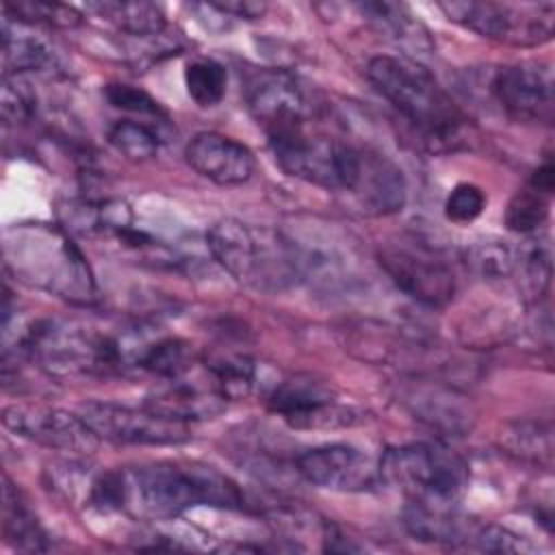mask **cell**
<instances>
[{"label":"cell","instance_id":"obj_36","mask_svg":"<svg viewBox=\"0 0 555 555\" xmlns=\"http://www.w3.org/2000/svg\"><path fill=\"white\" fill-rule=\"evenodd\" d=\"M210 9H215V11H219V13L245 17V20H256V17H262V15H264L267 4L234 0V2H210Z\"/></svg>","mask_w":555,"mask_h":555},{"label":"cell","instance_id":"obj_5","mask_svg":"<svg viewBox=\"0 0 555 555\" xmlns=\"http://www.w3.org/2000/svg\"><path fill=\"white\" fill-rule=\"evenodd\" d=\"M206 245L212 258L249 288L275 293L301 278L293 241L280 232L225 217L208 228Z\"/></svg>","mask_w":555,"mask_h":555},{"label":"cell","instance_id":"obj_27","mask_svg":"<svg viewBox=\"0 0 555 555\" xmlns=\"http://www.w3.org/2000/svg\"><path fill=\"white\" fill-rule=\"evenodd\" d=\"M228 74L225 67L212 59H199L186 65L184 69V85L191 100L202 106H215L225 95Z\"/></svg>","mask_w":555,"mask_h":555},{"label":"cell","instance_id":"obj_12","mask_svg":"<svg viewBox=\"0 0 555 555\" xmlns=\"http://www.w3.org/2000/svg\"><path fill=\"white\" fill-rule=\"evenodd\" d=\"M95 436L126 444H180L191 438L189 425L163 418L147 408H128L117 403L89 401L78 412Z\"/></svg>","mask_w":555,"mask_h":555},{"label":"cell","instance_id":"obj_22","mask_svg":"<svg viewBox=\"0 0 555 555\" xmlns=\"http://www.w3.org/2000/svg\"><path fill=\"white\" fill-rule=\"evenodd\" d=\"M210 388L225 401L245 399L256 382V362L238 351H212L204 358Z\"/></svg>","mask_w":555,"mask_h":555},{"label":"cell","instance_id":"obj_10","mask_svg":"<svg viewBox=\"0 0 555 555\" xmlns=\"http://www.w3.org/2000/svg\"><path fill=\"white\" fill-rule=\"evenodd\" d=\"M247 108L267 130V137L308 126L314 106L301 82L284 69H260L245 87Z\"/></svg>","mask_w":555,"mask_h":555},{"label":"cell","instance_id":"obj_17","mask_svg":"<svg viewBox=\"0 0 555 555\" xmlns=\"http://www.w3.org/2000/svg\"><path fill=\"white\" fill-rule=\"evenodd\" d=\"M362 210L373 215L399 212L405 204V180L401 169L384 154L364 150L358 182L351 191Z\"/></svg>","mask_w":555,"mask_h":555},{"label":"cell","instance_id":"obj_11","mask_svg":"<svg viewBox=\"0 0 555 555\" xmlns=\"http://www.w3.org/2000/svg\"><path fill=\"white\" fill-rule=\"evenodd\" d=\"M377 258L390 280L425 306H444L455 293V278L447 262L423 245L388 243Z\"/></svg>","mask_w":555,"mask_h":555},{"label":"cell","instance_id":"obj_8","mask_svg":"<svg viewBox=\"0 0 555 555\" xmlns=\"http://www.w3.org/2000/svg\"><path fill=\"white\" fill-rule=\"evenodd\" d=\"M444 15L499 43L507 46H542L551 41L555 30L553 2H440Z\"/></svg>","mask_w":555,"mask_h":555},{"label":"cell","instance_id":"obj_7","mask_svg":"<svg viewBox=\"0 0 555 555\" xmlns=\"http://www.w3.org/2000/svg\"><path fill=\"white\" fill-rule=\"evenodd\" d=\"M269 147L280 169L288 176L343 193L353 191L364 156L362 147L312 132L308 126L271 134Z\"/></svg>","mask_w":555,"mask_h":555},{"label":"cell","instance_id":"obj_35","mask_svg":"<svg viewBox=\"0 0 555 555\" xmlns=\"http://www.w3.org/2000/svg\"><path fill=\"white\" fill-rule=\"evenodd\" d=\"M470 544L475 548L488 551V553H531V551H535V546L529 544L522 535H516L514 531L496 527V525L475 527Z\"/></svg>","mask_w":555,"mask_h":555},{"label":"cell","instance_id":"obj_29","mask_svg":"<svg viewBox=\"0 0 555 555\" xmlns=\"http://www.w3.org/2000/svg\"><path fill=\"white\" fill-rule=\"evenodd\" d=\"M4 15H13L24 24H46L54 28H76L82 22V13L76 7L46 0L4 2Z\"/></svg>","mask_w":555,"mask_h":555},{"label":"cell","instance_id":"obj_30","mask_svg":"<svg viewBox=\"0 0 555 555\" xmlns=\"http://www.w3.org/2000/svg\"><path fill=\"white\" fill-rule=\"evenodd\" d=\"M410 401L414 414L427 421L431 427H440L444 423V427L451 431H460L468 425V410H460L457 399H453L449 392H416L410 397Z\"/></svg>","mask_w":555,"mask_h":555},{"label":"cell","instance_id":"obj_23","mask_svg":"<svg viewBox=\"0 0 555 555\" xmlns=\"http://www.w3.org/2000/svg\"><path fill=\"white\" fill-rule=\"evenodd\" d=\"M87 9L132 37H156L165 28V13L154 2H91Z\"/></svg>","mask_w":555,"mask_h":555},{"label":"cell","instance_id":"obj_20","mask_svg":"<svg viewBox=\"0 0 555 555\" xmlns=\"http://www.w3.org/2000/svg\"><path fill=\"white\" fill-rule=\"evenodd\" d=\"M2 535L4 542L17 551H48V535L39 525L35 512L24 501L22 492L4 477L2 488Z\"/></svg>","mask_w":555,"mask_h":555},{"label":"cell","instance_id":"obj_26","mask_svg":"<svg viewBox=\"0 0 555 555\" xmlns=\"http://www.w3.org/2000/svg\"><path fill=\"white\" fill-rule=\"evenodd\" d=\"M551 197H553L551 193H544L535 189L531 182H527L522 189L514 193V197L507 204V212H505L507 228L518 234L538 232L548 217Z\"/></svg>","mask_w":555,"mask_h":555},{"label":"cell","instance_id":"obj_9","mask_svg":"<svg viewBox=\"0 0 555 555\" xmlns=\"http://www.w3.org/2000/svg\"><path fill=\"white\" fill-rule=\"evenodd\" d=\"M2 423L26 440L69 455H91L100 442L80 414L61 408L13 403L2 410Z\"/></svg>","mask_w":555,"mask_h":555},{"label":"cell","instance_id":"obj_4","mask_svg":"<svg viewBox=\"0 0 555 555\" xmlns=\"http://www.w3.org/2000/svg\"><path fill=\"white\" fill-rule=\"evenodd\" d=\"M147 343L128 336H115L76 321H39L26 338V353L50 375H106L139 364Z\"/></svg>","mask_w":555,"mask_h":555},{"label":"cell","instance_id":"obj_34","mask_svg":"<svg viewBox=\"0 0 555 555\" xmlns=\"http://www.w3.org/2000/svg\"><path fill=\"white\" fill-rule=\"evenodd\" d=\"M104 98L108 100L111 106L121 108V111H130V113H139V115H152V117H163V108L160 104L143 89L132 87V85H124V82H111L104 87Z\"/></svg>","mask_w":555,"mask_h":555},{"label":"cell","instance_id":"obj_15","mask_svg":"<svg viewBox=\"0 0 555 555\" xmlns=\"http://www.w3.org/2000/svg\"><path fill=\"white\" fill-rule=\"evenodd\" d=\"M297 473L312 486L336 492H360L375 486L379 466L351 444H323L295 460Z\"/></svg>","mask_w":555,"mask_h":555},{"label":"cell","instance_id":"obj_18","mask_svg":"<svg viewBox=\"0 0 555 555\" xmlns=\"http://www.w3.org/2000/svg\"><path fill=\"white\" fill-rule=\"evenodd\" d=\"M143 408L150 412L178 421V423H189V421H206L215 418L225 410V399L215 392L210 386H193L184 384L178 379H171L169 386L152 392L145 397Z\"/></svg>","mask_w":555,"mask_h":555},{"label":"cell","instance_id":"obj_28","mask_svg":"<svg viewBox=\"0 0 555 555\" xmlns=\"http://www.w3.org/2000/svg\"><path fill=\"white\" fill-rule=\"evenodd\" d=\"M516 273H520V286L531 299L544 297L551 284V247L546 241L533 238L527 241L518 249V267Z\"/></svg>","mask_w":555,"mask_h":555},{"label":"cell","instance_id":"obj_13","mask_svg":"<svg viewBox=\"0 0 555 555\" xmlns=\"http://www.w3.org/2000/svg\"><path fill=\"white\" fill-rule=\"evenodd\" d=\"M269 410L282 416L295 429H330L351 425L358 416L351 408L336 401V395L323 382L310 375L282 379L269 395Z\"/></svg>","mask_w":555,"mask_h":555},{"label":"cell","instance_id":"obj_19","mask_svg":"<svg viewBox=\"0 0 555 555\" xmlns=\"http://www.w3.org/2000/svg\"><path fill=\"white\" fill-rule=\"evenodd\" d=\"M403 525L416 540L442 544H468L475 531L455 514V507H434L414 501H408L403 509Z\"/></svg>","mask_w":555,"mask_h":555},{"label":"cell","instance_id":"obj_21","mask_svg":"<svg viewBox=\"0 0 555 555\" xmlns=\"http://www.w3.org/2000/svg\"><path fill=\"white\" fill-rule=\"evenodd\" d=\"M499 444L520 462L551 468L553 464V427L546 421H512L503 425Z\"/></svg>","mask_w":555,"mask_h":555},{"label":"cell","instance_id":"obj_1","mask_svg":"<svg viewBox=\"0 0 555 555\" xmlns=\"http://www.w3.org/2000/svg\"><path fill=\"white\" fill-rule=\"evenodd\" d=\"M375 91L434 150L453 147L466 128V117L438 80L416 61L379 54L366 65Z\"/></svg>","mask_w":555,"mask_h":555},{"label":"cell","instance_id":"obj_16","mask_svg":"<svg viewBox=\"0 0 555 555\" xmlns=\"http://www.w3.org/2000/svg\"><path fill=\"white\" fill-rule=\"evenodd\" d=\"M184 158L199 176L221 186L247 182L256 167L249 147L219 132L195 134L184 150Z\"/></svg>","mask_w":555,"mask_h":555},{"label":"cell","instance_id":"obj_33","mask_svg":"<svg viewBox=\"0 0 555 555\" xmlns=\"http://www.w3.org/2000/svg\"><path fill=\"white\" fill-rule=\"evenodd\" d=\"M483 208L486 195L477 184L470 182L457 184L444 202V215L453 223H470L483 212Z\"/></svg>","mask_w":555,"mask_h":555},{"label":"cell","instance_id":"obj_31","mask_svg":"<svg viewBox=\"0 0 555 555\" xmlns=\"http://www.w3.org/2000/svg\"><path fill=\"white\" fill-rule=\"evenodd\" d=\"M108 141L124 158L132 163L150 160L158 152V134L145 124L132 119L115 121L108 130Z\"/></svg>","mask_w":555,"mask_h":555},{"label":"cell","instance_id":"obj_2","mask_svg":"<svg viewBox=\"0 0 555 555\" xmlns=\"http://www.w3.org/2000/svg\"><path fill=\"white\" fill-rule=\"evenodd\" d=\"M4 260L30 286L80 306L95 301L91 267L63 228L22 223L7 230Z\"/></svg>","mask_w":555,"mask_h":555},{"label":"cell","instance_id":"obj_32","mask_svg":"<svg viewBox=\"0 0 555 555\" xmlns=\"http://www.w3.org/2000/svg\"><path fill=\"white\" fill-rule=\"evenodd\" d=\"M468 260L475 267V271L481 273L483 278L501 280L516 273L518 249H512L505 243H486V245L473 247L468 254Z\"/></svg>","mask_w":555,"mask_h":555},{"label":"cell","instance_id":"obj_14","mask_svg":"<svg viewBox=\"0 0 555 555\" xmlns=\"http://www.w3.org/2000/svg\"><path fill=\"white\" fill-rule=\"evenodd\" d=\"M490 91L507 117L551 124L555 117V80L548 65L514 63L494 72Z\"/></svg>","mask_w":555,"mask_h":555},{"label":"cell","instance_id":"obj_6","mask_svg":"<svg viewBox=\"0 0 555 555\" xmlns=\"http://www.w3.org/2000/svg\"><path fill=\"white\" fill-rule=\"evenodd\" d=\"M377 466L379 477L399 488L408 501L434 507H455L468 483L464 457L440 442L388 447Z\"/></svg>","mask_w":555,"mask_h":555},{"label":"cell","instance_id":"obj_3","mask_svg":"<svg viewBox=\"0 0 555 555\" xmlns=\"http://www.w3.org/2000/svg\"><path fill=\"white\" fill-rule=\"evenodd\" d=\"M124 473L126 507H134L154 520H176L197 505L223 509H241L245 505L238 486L210 466L154 462Z\"/></svg>","mask_w":555,"mask_h":555},{"label":"cell","instance_id":"obj_25","mask_svg":"<svg viewBox=\"0 0 555 555\" xmlns=\"http://www.w3.org/2000/svg\"><path fill=\"white\" fill-rule=\"evenodd\" d=\"M52 61L50 50L30 35H13L9 22L2 24V67L4 76H20L24 72L43 69Z\"/></svg>","mask_w":555,"mask_h":555},{"label":"cell","instance_id":"obj_24","mask_svg":"<svg viewBox=\"0 0 555 555\" xmlns=\"http://www.w3.org/2000/svg\"><path fill=\"white\" fill-rule=\"evenodd\" d=\"M195 362L193 347L182 338H160L156 343H147L143 349L139 364L147 373L163 379H180L186 371H191Z\"/></svg>","mask_w":555,"mask_h":555}]
</instances>
